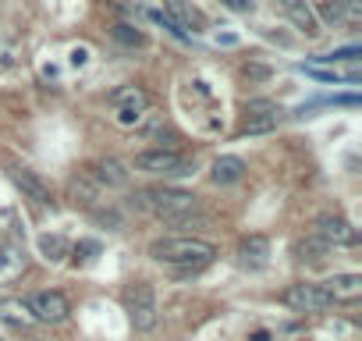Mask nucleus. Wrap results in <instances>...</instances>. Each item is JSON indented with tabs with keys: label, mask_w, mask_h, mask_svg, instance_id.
I'll use <instances>...</instances> for the list:
<instances>
[{
	"label": "nucleus",
	"mask_w": 362,
	"mask_h": 341,
	"mask_svg": "<svg viewBox=\"0 0 362 341\" xmlns=\"http://www.w3.org/2000/svg\"><path fill=\"white\" fill-rule=\"evenodd\" d=\"M149 256L156 263H170V267H189V270H199L206 267L214 256H217V245L206 242V238H156L149 245Z\"/></svg>",
	"instance_id": "1"
},
{
	"label": "nucleus",
	"mask_w": 362,
	"mask_h": 341,
	"mask_svg": "<svg viewBox=\"0 0 362 341\" xmlns=\"http://www.w3.org/2000/svg\"><path fill=\"white\" fill-rule=\"evenodd\" d=\"M132 207L160 217V221H177V217H185V214H196L199 210V200L185 189H142L132 196Z\"/></svg>",
	"instance_id": "2"
},
{
	"label": "nucleus",
	"mask_w": 362,
	"mask_h": 341,
	"mask_svg": "<svg viewBox=\"0 0 362 341\" xmlns=\"http://www.w3.org/2000/svg\"><path fill=\"white\" fill-rule=\"evenodd\" d=\"M124 309H128V320H132V327H135V330H142V334H149V330L156 327V320H160V309H156V291H153V284H146V281H135V284L124 291Z\"/></svg>",
	"instance_id": "3"
},
{
	"label": "nucleus",
	"mask_w": 362,
	"mask_h": 341,
	"mask_svg": "<svg viewBox=\"0 0 362 341\" xmlns=\"http://www.w3.org/2000/svg\"><path fill=\"white\" fill-rule=\"evenodd\" d=\"M135 170L142 175H189V163L177 149H142L135 156Z\"/></svg>",
	"instance_id": "4"
},
{
	"label": "nucleus",
	"mask_w": 362,
	"mask_h": 341,
	"mask_svg": "<svg viewBox=\"0 0 362 341\" xmlns=\"http://www.w3.org/2000/svg\"><path fill=\"white\" fill-rule=\"evenodd\" d=\"M284 306L295 309V313H323V309H330L334 302H330V295H327L320 284H291V288L284 291Z\"/></svg>",
	"instance_id": "5"
},
{
	"label": "nucleus",
	"mask_w": 362,
	"mask_h": 341,
	"mask_svg": "<svg viewBox=\"0 0 362 341\" xmlns=\"http://www.w3.org/2000/svg\"><path fill=\"white\" fill-rule=\"evenodd\" d=\"M25 306L33 309L36 323H64L68 313H71V302L61 291H36Z\"/></svg>",
	"instance_id": "6"
},
{
	"label": "nucleus",
	"mask_w": 362,
	"mask_h": 341,
	"mask_svg": "<svg viewBox=\"0 0 362 341\" xmlns=\"http://www.w3.org/2000/svg\"><path fill=\"white\" fill-rule=\"evenodd\" d=\"M163 18L185 36V33H203L206 29V18L196 4H189V0H163Z\"/></svg>",
	"instance_id": "7"
},
{
	"label": "nucleus",
	"mask_w": 362,
	"mask_h": 341,
	"mask_svg": "<svg viewBox=\"0 0 362 341\" xmlns=\"http://www.w3.org/2000/svg\"><path fill=\"white\" fill-rule=\"evenodd\" d=\"M313 235H320L327 245H355L358 242V231L341 217V214H320L316 221H313Z\"/></svg>",
	"instance_id": "8"
},
{
	"label": "nucleus",
	"mask_w": 362,
	"mask_h": 341,
	"mask_svg": "<svg viewBox=\"0 0 362 341\" xmlns=\"http://www.w3.org/2000/svg\"><path fill=\"white\" fill-rule=\"evenodd\" d=\"M8 175H11V182L29 196V200H36V203H50L54 200V192H50V185L36 175V170L33 167H25V163H11L8 167Z\"/></svg>",
	"instance_id": "9"
},
{
	"label": "nucleus",
	"mask_w": 362,
	"mask_h": 341,
	"mask_svg": "<svg viewBox=\"0 0 362 341\" xmlns=\"http://www.w3.org/2000/svg\"><path fill=\"white\" fill-rule=\"evenodd\" d=\"M29 267V256L18 242H0V284H11L25 274Z\"/></svg>",
	"instance_id": "10"
},
{
	"label": "nucleus",
	"mask_w": 362,
	"mask_h": 341,
	"mask_svg": "<svg viewBox=\"0 0 362 341\" xmlns=\"http://www.w3.org/2000/svg\"><path fill=\"white\" fill-rule=\"evenodd\" d=\"M320 288L330 295V302H355V299H362V277L358 274H334Z\"/></svg>",
	"instance_id": "11"
},
{
	"label": "nucleus",
	"mask_w": 362,
	"mask_h": 341,
	"mask_svg": "<svg viewBox=\"0 0 362 341\" xmlns=\"http://www.w3.org/2000/svg\"><path fill=\"white\" fill-rule=\"evenodd\" d=\"M89 175H93V182L103 189V185H110V189H121V185H128V167L121 163V160H114V156H103V160H96L93 167H89Z\"/></svg>",
	"instance_id": "12"
},
{
	"label": "nucleus",
	"mask_w": 362,
	"mask_h": 341,
	"mask_svg": "<svg viewBox=\"0 0 362 341\" xmlns=\"http://www.w3.org/2000/svg\"><path fill=\"white\" fill-rule=\"evenodd\" d=\"M281 8H284V15L295 22L298 33H305L309 40L320 36V18H316V11L305 4V0H281Z\"/></svg>",
	"instance_id": "13"
},
{
	"label": "nucleus",
	"mask_w": 362,
	"mask_h": 341,
	"mask_svg": "<svg viewBox=\"0 0 362 341\" xmlns=\"http://www.w3.org/2000/svg\"><path fill=\"white\" fill-rule=\"evenodd\" d=\"M245 178V160L242 156H217L210 167V182L214 185H238Z\"/></svg>",
	"instance_id": "14"
},
{
	"label": "nucleus",
	"mask_w": 362,
	"mask_h": 341,
	"mask_svg": "<svg viewBox=\"0 0 362 341\" xmlns=\"http://www.w3.org/2000/svg\"><path fill=\"white\" fill-rule=\"evenodd\" d=\"M0 320L11 323V327H22V330H29V327L36 323L33 309H29L22 299H0Z\"/></svg>",
	"instance_id": "15"
},
{
	"label": "nucleus",
	"mask_w": 362,
	"mask_h": 341,
	"mask_svg": "<svg viewBox=\"0 0 362 341\" xmlns=\"http://www.w3.org/2000/svg\"><path fill=\"white\" fill-rule=\"evenodd\" d=\"M71 200H75V203H82V207H93V203L100 200V185L93 182L89 170H82V175H75V178H71Z\"/></svg>",
	"instance_id": "16"
},
{
	"label": "nucleus",
	"mask_w": 362,
	"mask_h": 341,
	"mask_svg": "<svg viewBox=\"0 0 362 341\" xmlns=\"http://www.w3.org/2000/svg\"><path fill=\"white\" fill-rule=\"evenodd\" d=\"M238 256H242V263H267V256H270V242L263 238V235H249V238H242V245H238Z\"/></svg>",
	"instance_id": "17"
},
{
	"label": "nucleus",
	"mask_w": 362,
	"mask_h": 341,
	"mask_svg": "<svg viewBox=\"0 0 362 341\" xmlns=\"http://www.w3.org/2000/svg\"><path fill=\"white\" fill-rule=\"evenodd\" d=\"M110 103L121 110V107H128V110H146V103H149V96L139 89V86H124V89H117V93H110Z\"/></svg>",
	"instance_id": "18"
},
{
	"label": "nucleus",
	"mask_w": 362,
	"mask_h": 341,
	"mask_svg": "<svg viewBox=\"0 0 362 341\" xmlns=\"http://www.w3.org/2000/svg\"><path fill=\"white\" fill-rule=\"evenodd\" d=\"M327 253H330V245H327V242H323L320 235H309V238L295 242V256H298L302 263H305V260H309V263H320V260H323Z\"/></svg>",
	"instance_id": "19"
},
{
	"label": "nucleus",
	"mask_w": 362,
	"mask_h": 341,
	"mask_svg": "<svg viewBox=\"0 0 362 341\" xmlns=\"http://www.w3.org/2000/svg\"><path fill=\"white\" fill-rule=\"evenodd\" d=\"M281 121V110H270V114H249L245 125H242V135H263V132H274Z\"/></svg>",
	"instance_id": "20"
},
{
	"label": "nucleus",
	"mask_w": 362,
	"mask_h": 341,
	"mask_svg": "<svg viewBox=\"0 0 362 341\" xmlns=\"http://www.w3.org/2000/svg\"><path fill=\"white\" fill-rule=\"evenodd\" d=\"M68 249H71V245H68L61 235H43V238H40V253H43L47 260H54V263H61V260L68 256Z\"/></svg>",
	"instance_id": "21"
},
{
	"label": "nucleus",
	"mask_w": 362,
	"mask_h": 341,
	"mask_svg": "<svg viewBox=\"0 0 362 341\" xmlns=\"http://www.w3.org/2000/svg\"><path fill=\"white\" fill-rule=\"evenodd\" d=\"M110 33H114V40H117V43H124V47H142V43H146V36H142L135 25H124V22H117Z\"/></svg>",
	"instance_id": "22"
},
{
	"label": "nucleus",
	"mask_w": 362,
	"mask_h": 341,
	"mask_svg": "<svg viewBox=\"0 0 362 341\" xmlns=\"http://www.w3.org/2000/svg\"><path fill=\"white\" fill-rule=\"evenodd\" d=\"M270 110H281V103H274V100H249L245 103V117L249 114H270Z\"/></svg>",
	"instance_id": "23"
},
{
	"label": "nucleus",
	"mask_w": 362,
	"mask_h": 341,
	"mask_svg": "<svg viewBox=\"0 0 362 341\" xmlns=\"http://www.w3.org/2000/svg\"><path fill=\"white\" fill-rule=\"evenodd\" d=\"M221 4L228 8V11H235V15H252V0H221Z\"/></svg>",
	"instance_id": "24"
},
{
	"label": "nucleus",
	"mask_w": 362,
	"mask_h": 341,
	"mask_svg": "<svg viewBox=\"0 0 362 341\" xmlns=\"http://www.w3.org/2000/svg\"><path fill=\"white\" fill-rule=\"evenodd\" d=\"M245 79L263 82V79H270V68H267V64H245Z\"/></svg>",
	"instance_id": "25"
},
{
	"label": "nucleus",
	"mask_w": 362,
	"mask_h": 341,
	"mask_svg": "<svg viewBox=\"0 0 362 341\" xmlns=\"http://www.w3.org/2000/svg\"><path fill=\"white\" fill-rule=\"evenodd\" d=\"M139 117H142V110H128V107L117 110V125H135Z\"/></svg>",
	"instance_id": "26"
},
{
	"label": "nucleus",
	"mask_w": 362,
	"mask_h": 341,
	"mask_svg": "<svg viewBox=\"0 0 362 341\" xmlns=\"http://www.w3.org/2000/svg\"><path fill=\"white\" fill-rule=\"evenodd\" d=\"M320 15H323L327 22H341V8H337V4H320Z\"/></svg>",
	"instance_id": "27"
},
{
	"label": "nucleus",
	"mask_w": 362,
	"mask_h": 341,
	"mask_svg": "<svg viewBox=\"0 0 362 341\" xmlns=\"http://www.w3.org/2000/svg\"><path fill=\"white\" fill-rule=\"evenodd\" d=\"M344 8H348V18H351V22L362 18V0H344Z\"/></svg>",
	"instance_id": "28"
},
{
	"label": "nucleus",
	"mask_w": 362,
	"mask_h": 341,
	"mask_svg": "<svg viewBox=\"0 0 362 341\" xmlns=\"http://www.w3.org/2000/svg\"><path fill=\"white\" fill-rule=\"evenodd\" d=\"M86 61H89V50H71V64L75 68H82Z\"/></svg>",
	"instance_id": "29"
},
{
	"label": "nucleus",
	"mask_w": 362,
	"mask_h": 341,
	"mask_svg": "<svg viewBox=\"0 0 362 341\" xmlns=\"http://www.w3.org/2000/svg\"><path fill=\"white\" fill-rule=\"evenodd\" d=\"M252 341H270V334H267V330H256V334H252Z\"/></svg>",
	"instance_id": "30"
},
{
	"label": "nucleus",
	"mask_w": 362,
	"mask_h": 341,
	"mask_svg": "<svg viewBox=\"0 0 362 341\" xmlns=\"http://www.w3.org/2000/svg\"><path fill=\"white\" fill-rule=\"evenodd\" d=\"M0 341H4V337H0Z\"/></svg>",
	"instance_id": "31"
}]
</instances>
